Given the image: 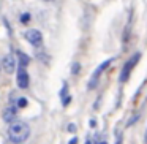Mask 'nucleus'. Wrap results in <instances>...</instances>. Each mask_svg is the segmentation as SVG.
Segmentation results:
<instances>
[{
	"mask_svg": "<svg viewBox=\"0 0 147 144\" xmlns=\"http://www.w3.org/2000/svg\"><path fill=\"white\" fill-rule=\"evenodd\" d=\"M26 38H27V41H29L32 46H35V48H38V46L43 43L41 32H40V30H35V29L27 30V32H26Z\"/></svg>",
	"mask_w": 147,
	"mask_h": 144,
	"instance_id": "nucleus-4",
	"label": "nucleus"
},
{
	"mask_svg": "<svg viewBox=\"0 0 147 144\" xmlns=\"http://www.w3.org/2000/svg\"><path fill=\"white\" fill-rule=\"evenodd\" d=\"M86 144H92V143H90V141H89V139H87V141H86Z\"/></svg>",
	"mask_w": 147,
	"mask_h": 144,
	"instance_id": "nucleus-15",
	"label": "nucleus"
},
{
	"mask_svg": "<svg viewBox=\"0 0 147 144\" xmlns=\"http://www.w3.org/2000/svg\"><path fill=\"white\" fill-rule=\"evenodd\" d=\"M16 54H18V59H19V65H18V67H26V65L30 62V59L27 57V55L24 54L22 51H18Z\"/></svg>",
	"mask_w": 147,
	"mask_h": 144,
	"instance_id": "nucleus-8",
	"label": "nucleus"
},
{
	"mask_svg": "<svg viewBox=\"0 0 147 144\" xmlns=\"http://www.w3.org/2000/svg\"><path fill=\"white\" fill-rule=\"evenodd\" d=\"M30 136V127L22 120H14L8 128V138L14 144H22Z\"/></svg>",
	"mask_w": 147,
	"mask_h": 144,
	"instance_id": "nucleus-1",
	"label": "nucleus"
},
{
	"mask_svg": "<svg viewBox=\"0 0 147 144\" xmlns=\"http://www.w3.org/2000/svg\"><path fill=\"white\" fill-rule=\"evenodd\" d=\"M29 19H30V14H22V18H21V21H22V22H27Z\"/></svg>",
	"mask_w": 147,
	"mask_h": 144,
	"instance_id": "nucleus-11",
	"label": "nucleus"
},
{
	"mask_svg": "<svg viewBox=\"0 0 147 144\" xmlns=\"http://www.w3.org/2000/svg\"><path fill=\"white\" fill-rule=\"evenodd\" d=\"M2 68H3V71L8 74L14 73V70H16V60H14L13 54H7L3 57V60H2Z\"/></svg>",
	"mask_w": 147,
	"mask_h": 144,
	"instance_id": "nucleus-7",
	"label": "nucleus"
},
{
	"mask_svg": "<svg viewBox=\"0 0 147 144\" xmlns=\"http://www.w3.org/2000/svg\"><path fill=\"white\" fill-rule=\"evenodd\" d=\"M16 82L19 89H27L30 82V78L26 71V67H19L18 68V76H16Z\"/></svg>",
	"mask_w": 147,
	"mask_h": 144,
	"instance_id": "nucleus-5",
	"label": "nucleus"
},
{
	"mask_svg": "<svg viewBox=\"0 0 147 144\" xmlns=\"http://www.w3.org/2000/svg\"><path fill=\"white\" fill-rule=\"evenodd\" d=\"M2 70H3V68H2V62H0V71H2Z\"/></svg>",
	"mask_w": 147,
	"mask_h": 144,
	"instance_id": "nucleus-16",
	"label": "nucleus"
},
{
	"mask_svg": "<svg viewBox=\"0 0 147 144\" xmlns=\"http://www.w3.org/2000/svg\"><path fill=\"white\" fill-rule=\"evenodd\" d=\"M96 144H108V143H106V141H98Z\"/></svg>",
	"mask_w": 147,
	"mask_h": 144,
	"instance_id": "nucleus-14",
	"label": "nucleus"
},
{
	"mask_svg": "<svg viewBox=\"0 0 147 144\" xmlns=\"http://www.w3.org/2000/svg\"><path fill=\"white\" fill-rule=\"evenodd\" d=\"M68 131H76V125L70 124V125H68Z\"/></svg>",
	"mask_w": 147,
	"mask_h": 144,
	"instance_id": "nucleus-12",
	"label": "nucleus"
},
{
	"mask_svg": "<svg viewBox=\"0 0 147 144\" xmlns=\"http://www.w3.org/2000/svg\"><path fill=\"white\" fill-rule=\"evenodd\" d=\"M16 105H18V108H26V106H27V100L26 98H19Z\"/></svg>",
	"mask_w": 147,
	"mask_h": 144,
	"instance_id": "nucleus-9",
	"label": "nucleus"
},
{
	"mask_svg": "<svg viewBox=\"0 0 147 144\" xmlns=\"http://www.w3.org/2000/svg\"><path fill=\"white\" fill-rule=\"evenodd\" d=\"M112 64V59H109V60H106V62H103L101 65H100L98 68H96L95 71H93V74H92V78H90V82H89V89H93V87L98 84V79H100V76H101V73L106 70V68L109 67V65Z\"/></svg>",
	"mask_w": 147,
	"mask_h": 144,
	"instance_id": "nucleus-3",
	"label": "nucleus"
},
{
	"mask_svg": "<svg viewBox=\"0 0 147 144\" xmlns=\"http://www.w3.org/2000/svg\"><path fill=\"white\" fill-rule=\"evenodd\" d=\"M139 57H141V54H139V52H136L133 57L127 60V64L123 65V68H122V71H120V76H119V81H120V82H125V81L130 78V74H131V71H133V68L136 67V64L139 62Z\"/></svg>",
	"mask_w": 147,
	"mask_h": 144,
	"instance_id": "nucleus-2",
	"label": "nucleus"
},
{
	"mask_svg": "<svg viewBox=\"0 0 147 144\" xmlns=\"http://www.w3.org/2000/svg\"><path fill=\"white\" fill-rule=\"evenodd\" d=\"M68 144H78V138H71L70 143H68Z\"/></svg>",
	"mask_w": 147,
	"mask_h": 144,
	"instance_id": "nucleus-13",
	"label": "nucleus"
},
{
	"mask_svg": "<svg viewBox=\"0 0 147 144\" xmlns=\"http://www.w3.org/2000/svg\"><path fill=\"white\" fill-rule=\"evenodd\" d=\"M79 68H81V67H79V64H74V65H73V68H71V71H73V74H76L78 71H79Z\"/></svg>",
	"mask_w": 147,
	"mask_h": 144,
	"instance_id": "nucleus-10",
	"label": "nucleus"
},
{
	"mask_svg": "<svg viewBox=\"0 0 147 144\" xmlns=\"http://www.w3.org/2000/svg\"><path fill=\"white\" fill-rule=\"evenodd\" d=\"M16 117H18V105L10 103L3 111V120L8 122V124H13L16 120Z\"/></svg>",
	"mask_w": 147,
	"mask_h": 144,
	"instance_id": "nucleus-6",
	"label": "nucleus"
}]
</instances>
